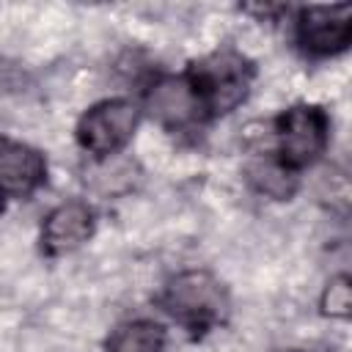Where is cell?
<instances>
[{
  "mask_svg": "<svg viewBox=\"0 0 352 352\" xmlns=\"http://www.w3.org/2000/svg\"><path fill=\"white\" fill-rule=\"evenodd\" d=\"M146 110L165 132L173 135L195 132L209 121L187 74L157 77L146 91Z\"/></svg>",
  "mask_w": 352,
  "mask_h": 352,
  "instance_id": "obj_6",
  "label": "cell"
},
{
  "mask_svg": "<svg viewBox=\"0 0 352 352\" xmlns=\"http://www.w3.org/2000/svg\"><path fill=\"white\" fill-rule=\"evenodd\" d=\"M272 154L294 173L314 165L330 143V118L319 104H292L272 124Z\"/></svg>",
  "mask_w": 352,
  "mask_h": 352,
  "instance_id": "obj_3",
  "label": "cell"
},
{
  "mask_svg": "<svg viewBox=\"0 0 352 352\" xmlns=\"http://www.w3.org/2000/svg\"><path fill=\"white\" fill-rule=\"evenodd\" d=\"M168 336L165 327L151 319H132L121 322L110 330L104 349L107 352H165Z\"/></svg>",
  "mask_w": 352,
  "mask_h": 352,
  "instance_id": "obj_10",
  "label": "cell"
},
{
  "mask_svg": "<svg viewBox=\"0 0 352 352\" xmlns=\"http://www.w3.org/2000/svg\"><path fill=\"white\" fill-rule=\"evenodd\" d=\"M294 41L308 58L346 52L352 47V3L302 6L294 16Z\"/></svg>",
  "mask_w": 352,
  "mask_h": 352,
  "instance_id": "obj_5",
  "label": "cell"
},
{
  "mask_svg": "<svg viewBox=\"0 0 352 352\" xmlns=\"http://www.w3.org/2000/svg\"><path fill=\"white\" fill-rule=\"evenodd\" d=\"M245 179L258 195L272 201H289L297 190V173L283 165L272 151H261L258 157H253L245 165Z\"/></svg>",
  "mask_w": 352,
  "mask_h": 352,
  "instance_id": "obj_9",
  "label": "cell"
},
{
  "mask_svg": "<svg viewBox=\"0 0 352 352\" xmlns=\"http://www.w3.org/2000/svg\"><path fill=\"white\" fill-rule=\"evenodd\" d=\"M322 314L336 319H352V275L333 278L322 292Z\"/></svg>",
  "mask_w": 352,
  "mask_h": 352,
  "instance_id": "obj_11",
  "label": "cell"
},
{
  "mask_svg": "<svg viewBox=\"0 0 352 352\" xmlns=\"http://www.w3.org/2000/svg\"><path fill=\"white\" fill-rule=\"evenodd\" d=\"M47 182V160L38 148L3 138L0 146V184L8 201L30 198Z\"/></svg>",
  "mask_w": 352,
  "mask_h": 352,
  "instance_id": "obj_8",
  "label": "cell"
},
{
  "mask_svg": "<svg viewBox=\"0 0 352 352\" xmlns=\"http://www.w3.org/2000/svg\"><path fill=\"white\" fill-rule=\"evenodd\" d=\"M160 308L190 336H206L228 316V292L206 270L176 272L157 297Z\"/></svg>",
  "mask_w": 352,
  "mask_h": 352,
  "instance_id": "obj_1",
  "label": "cell"
},
{
  "mask_svg": "<svg viewBox=\"0 0 352 352\" xmlns=\"http://www.w3.org/2000/svg\"><path fill=\"white\" fill-rule=\"evenodd\" d=\"M206 110V118H223L234 113L250 94L256 80V66L239 50L223 47L198 60H192L184 72Z\"/></svg>",
  "mask_w": 352,
  "mask_h": 352,
  "instance_id": "obj_2",
  "label": "cell"
},
{
  "mask_svg": "<svg viewBox=\"0 0 352 352\" xmlns=\"http://www.w3.org/2000/svg\"><path fill=\"white\" fill-rule=\"evenodd\" d=\"M140 124V107L132 99L116 96V99H102L91 104L74 129V138L82 151H88L94 160H113L118 157L129 140L135 138Z\"/></svg>",
  "mask_w": 352,
  "mask_h": 352,
  "instance_id": "obj_4",
  "label": "cell"
},
{
  "mask_svg": "<svg viewBox=\"0 0 352 352\" xmlns=\"http://www.w3.org/2000/svg\"><path fill=\"white\" fill-rule=\"evenodd\" d=\"M94 228H96L94 209L85 201L72 198L47 212L38 242H41V250L55 258V256H66L82 248L94 236Z\"/></svg>",
  "mask_w": 352,
  "mask_h": 352,
  "instance_id": "obj_7",
  "label": "cell"
}]
</instances>
